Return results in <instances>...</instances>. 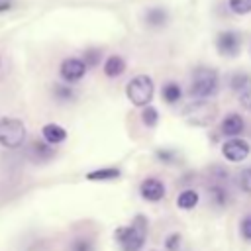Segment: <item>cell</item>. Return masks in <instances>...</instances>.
Segmentation results:
<instances>
[{
  "mask_svg": "<svg viewBox=\"0 0 251 251\" xmlns=\"http://www.w3.org/2000/svg\"><path fill=\"white\" fill-rule=\"evenodd\" d=\"M145 235H147L145 216H135L129 226H122L114 231L116 243L120 245L122 251H141V247L145 245Z\"/></svg>",
  "mask_w": 251,
  "mask_h": 251,
  "instance_id": "6da1fadb",
  "label": "cell"
},
{
  "mask_svg": "<svg viewBox=\"0 0 251 251\" xmlns=\"http://www.w3.org/2000/svg\"><path fill=\"white\" fill-rule=\"evenodd\" d=\"M220 78L216 69L212 67H198L192 71V80H190V94L194 98H210L218 92Z\"/></svg>",
  "mask_w": 251,
  "mask_h": 251,
  "instance_id": "7a4b0ae2",
  "label": "cell"
},
{
  "mask_svg": "<svg viewBox=\"0 0 251 251\" xmlns=\"http://www.w3.org/2000/svg\"><path fill=\"white\" fill-rule=\"evenodd\" d=\"M153 94H155V84L149 75H135L126 86V96L133 106L139 108L147 106L153 100Z\"/></svg>",
  "mask_w": 251,
  "mask_h": 251,
  "instance_id": "3957f363",
  "label": "cell"
},
{
  "mask_svg": "<svg viewBox=\"0 0 251 251\" xmlns=\"http://www.w3.org/2000/svg\"><path fill=\"white\" fill-rule=\"evenodd\" d=\"M182 118L192 126H210L216 120V106L208 98H196L182 110Z\"/></svg>",
  "mask_w": 251,
  "mask_h": 251,
  "instance_id": "277c9868",
  "label": "cell"
},
{
  "mask_svg": "<svg viewBox=\"0 0 251 251\" xmlns=\"http://www.w3.org/2000/svg\"><path fill=\"white\" fill-rule=\"evenodd\" d=\"M25 141V126L18 118H0V145L18 149Z\"/></svg>",
  "mask_w": 251,
  "mask_h": 251,
  "instance_id": "5b68a950",
  "label": "cell"
},
{
  "mask_svg": "<svg viewBox=\"0 0 251 251\" xmlns=\"http://www.w3.org/2000/svg\"><path fill=\"white\" fill-rule=\"evenodd\" d=\"M216 49L224 57H235L241 49V33L233 29H224L216 35Z\"/></svg>",
  "mask_w": 251,
  "mask_h": 251,
  "instance_id": "8992f818",
  "label": "cell"
},
{
  "mask_svg": "<svg viewBox=\"0 0 251 251\" xmlns=\"http://www.w3.org/2000/svg\"><path fill=\"white\" fill-rule=\"evenodd\" d=\"M86 71H88V67H86V63L82 61V57H67V59H63V63H61V67H59L61 78H63L65 82H69V84L78 82V80L86 75Z\"/></svg>",
  "mask_w": 251,
  "mask_h": 251,
  "instance_id": "52a82bcc",
  "label": "cell"
},
{
  "mask_svg": "<svg viewBox=\"0 0 251 251\" xmlns=\"http://www.w3.org/2000/svg\"><path fill=\"white\" fill-rule=\"evenodd\" d=\"M249 151H251V145L245 139H241L239 135L237 137H229L222 145V155L229 163H241V161H245L249 157Z\"/></svg>",
  "mask_w": 251,
  "mask_h": 251,
  "instance_id": "ba28073f",
  "label": "cell"
},
{
  "mask_svg": "<svg viewBox=\"0 0 251 251\" xmlns=\"http://www.w3.org/2000/svg\"><path fill=\"white\" fill-rule=\"evenodd\" d=\"M243 129H245V120H243V116L237 114V112L226 114V116L222 118V122H220V131H222L224 135H227V137H237V135L243 133Z\"/></svg>",
  "mask_w": 251,
  "mask_h": 251,
  "instance_id": "9c48e42d",
  "label": "cell"
},
{
  "mask_svg": "<svg viewBox=\"0 0 251 251\" xmlns=\"http://www.w3.org/2000/svg\"><path fill=\"white\" fill-rule=\"evenodd\" d=\"M139 192H141V196H143L147 202H159V200H163L167 188H165L163 180H159V178H155V176H149V178H145V180L141 182Z\"/></svg>",
  "mask_w": 251,
  "mask_h": 251,
  "instance_id": "30bf717a",
  "label": "cell"
},
{
  "mask_svg": "<svg viewBox=\"0 0 251 251\" xmlns=\"http://www.w3.org/2000/svg\"><path fill=\"white\" fill-rule=\"evenodd\" d=\"M41 137L49 143V145H59L67 139V129L59 124H45L41 129Z\"/></svg>",
  "mask_w": 251,
  "mask_h": 251,
  "instance_id": "8fae6325",
  "label": "cell"
},
{
  "mask_svg": "<svg viewBox=\"0 0 251 251\" xmlns=\"http://www.w3.org/2000/svg\"><path fill=\"white\" fill-rule=\"evenodd\" d=\"M102 69H104V75L108 78H118L126 71V59L122 55H110V57H106Z\"/></svg>",
  "mask_w": 251,
  "mask_h": 251,
  "instance_id": "7c38bea8",
  "label": "cell"
},
{
  "mask_svg": "<svg viewBox=\"0 0 251 251\" xmlns=\"http://www.w3.org/2000/svg\"><path fill=\"white\" fill-rule=\"evenodd\" d=\"M143 20H145V24L149 27H163L167 24V20H169V12L165 8H161V6H153V8H149L145 12Z\"/></svg>",
  "mask_w": 251,
  "mask_h": 251,
  "instance_id": "4fadbf2b",
  "label": "cell"
},
{
  "mask_svg": "<svg viewBox=\"0 0 251 251\" xmlns=\"http://www.w3.org/2000/svg\"><path fill=\"white\" fill-rule=\"evenodd\" d=\"M161 98H163L167 104H176V102L182 98V86H180L176 80H167V82H163V86H161Z\"/></svg>",
  "mask_w": 251,
  "mask_h": 251,
  "instance_id": "5bb4252c",
  "label": "cell"
},
{
  "mask_svg": "<svg viewBox=\"0 0 251 251\" xmlns=\"http://www.w3.org/2000/svg\"><path fill=\"white\" fill-rule=\"evenodd\" d=\"M198 202H200V194L192 188H184L176 196V206L180 210H194L198 206Z\"/></svg>",
  "mask_w": 251,
  "mask_h": 251,
  "instance_id": "9a60e30c",
  "label": "cell"
},
{
  "mask_svg": "<svg viewBox=\"0 0 251 251\" xmlns=\"http://www.w3.org/2000/svg\"><path fill=\"white\" fill-rule=\"evenodd\" d=\"M29 157H33V161H45L49 157H53V145H49L45 139H37L31 143L29 147Z\"/></svg>",
  "mask_w": 251,
  "mask_h": 251,
  "instance_id": "2e32d148",
  "label": "cell"
},
{
  "mask_svg": "<svg viewBox=\"0 0 251 251\" xmlns=\"http://www.w3.org/2000/svg\"><path fill=\"white\" fill-rule=\"evenodd\" d=\"M120 175H122V171L118 167H102V169H96V171L86 173V178L88 180H114Z\"/></svg>",
  "mask_w": 251,
  "mask_h": 251,
  "instance_id": "e0dca14e",
  "label": "cell"
},
{
  "mask_svg": "<svg viewBox=\"0 0 251 251\" xmlns=\"http://www.w3.org/2000/svg\"><path fill=\"white\" fill-rule=\"evenodd\" d=\"M141 122L147 127H155L159 124V110L153 108V106H149V104L143 106V110H141Z\"/></svg>",
  "mask_w": 251,
  "mask_h": 251,
  "instance_id": "ac0fdd59",
  "label": "cell"
},
{
  "mask_svg": "<svg viewBox=\"0 0 251 251\" xmlns=\"http://www.w3.org/2000/svg\"><path fill=\"white\" fill-rule=\"evenodd\" d=\"M208 192H210V198H212V202L216 206H226V202H227V190L222 184H212L208 188Z\"/></svg>",
  "mask_w": 251,
  "mask_h": 251,
  "instance_id": "d6986e66",
  "label": "cell"
},
{
  "mask_svg": "<svg viewBox=\"0 0 251 251\" xmlns=\"http://www.w3.org/2000/svg\"><path fill=\"white\" fill-rule=\"evenodd\" d=\"M251 84V76L247 75V73H235L233 76H231V80H229V86H231V90H235V92H241L243 88H247Z\"/></svg>",
  "mask_w": 251,
  "mask_h": 251,
  "instance_id": "ffe728a7",
  "label": "cell"
},
{
  "mask_svg": "<svg viewBox=\"0 0 251 251\" xmlns=\"http://www.w3.org/2000/svg\"><path fill=\"white\" fill-rule=\"evenodd\" d=\"M69 251H94V241L90 237H75L69 245Z\"/></svg>",
  "mask_w": 251,
  "mask_h": 251,
  "instance_id": "44dd1931",
  "label": "cell"
},
{
  "mask_svg": "<svg viewBox=\"0 0 251 251\" xmlns=\"http://www.w3.org/2000/svg\"><path fill=\"white\" fill-rule=\"evenodd\" d=\"M227 6L237 16L251 14V0H227Z\"/></svg>",
  "mask_w": 251,
  "mask_h": 251,
  "instance_id": "7402d4cb",
  "label": "cell"
},
{
  "mask_svg": "<svg viewBox=\"0 0 251 251\" xmlns=\"http://www.w3.org/2000/svg\"><path fill=\"white\" fill-rule=\"evenodd\" d=\"M53 94H55V98L61 100V102H69V100L75 98V90L69 86V82H67V84H55Z\"/></svg>",
  "mask_w": 251,
  "mask_h": 251,
  "instance_id": "603a6c76",
  "label": "cell"
},
{
  "mask_svg": "<svg viewBox=\"0 0 251 251\" xmlns=\"http://www.w3.org/2000/svg\"><path fill=\"white\" fill-rule=\"evenodd\" d=\"M237 184H239V188H241L243 192L251 194V167H247V169H243V171L239 173Z\"/></svg>",
  "mask_w": 251,
  "mask_h": 251,
  "instance_id": "cb8c5ba5",
  "label": "cell"
},
{
  "mask_svg": "<svg viewBox=\"0 0 251 251\" xmlns=\"http://www.w3.org/2000/svg\"><path fill=\"white\" fill-rule=\"evenodd\" d=\"M100 57H102V51L100 49H86L82 61L86 63V67H96L100 63Z\"/></svg>",
  "mask_w": 251,
  "mask_h": 251,
  "instance_id": "d4e9b609",
  "label": "cell"
},
{
  "mask_svg": "<svg viewBox=\"0 0 251 251\" xmlns=\"http://www.w3.org/2000/svg\"><path fill=\"white\" fill-rule=\"evenodd\" d=\"M239 233L245 241H251V214L243 216L241 222H239Z\"/></svg>",
  "mask_w": 251,
  "mask_h": 251,
  "instance_id": "484cf974",
  "label": "cell"
},
{
  "mask_svg": "<svg viewBox=\"0 0 251 251\" xmlns=\"http://www.w3.org/2000/svg\"><path fill=\"white\" fill-rule=\"evenodd\" d=\"M237 94H239V104H241L245 110L251 112V84H249L247 88H243L241 92H237Z\"/></svg>",
  "mask_w": 251,
  "mask_h": 251,
  "instance_id": "4316f807",
  "label": "cell"
},
{
  "mask_svg": "<svg viewBox=\"0 0 251 251\" xmlns=\"http://www.w3.org/2000/svg\"><path fill=\"white\" fill-rule=\"evenodd\" d=\"M178 245H180V233H171L165 241L167 251H178Z\"/></svg>",
  "mask_w": 251,
  "mask_h": 251,
  "instance_id": "83f0119b",
  "label": "cell"
},
{
  "mask_svg": "<svg viewBox=\"0 0 251 251\" xmlns=\"http://www.w3.org/2000/svg\"><path fill=\"white\" fill-rule=\"evenodd\" d=\"M155 157L159 161H163V163H173L175 161V151H171V149H157Z\"/></svg>",
  "mask_w": 251,
  "mask_h": 251,
  "instance_id": "f1b7e54d",
  "label": "cell"
},
{
  "mask_svg": "<svg viewBox=\"0 0 251 251\" xmlns=\"http://www.w3.org/2000/svg\"><path fill=\"white\" fill-rule=\"evenodd\" d=\"M12 6H14L12 0H0V12H8V10H12Z\"/></svg>",
  "mask_w": 251,
  "mask_h": 251,
  "instance_id": "f546056e",
  "label": "cell"
}]
</instances>
